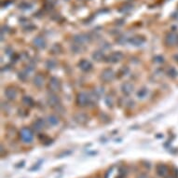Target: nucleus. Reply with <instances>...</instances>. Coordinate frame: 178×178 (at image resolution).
<instances>
[{
	"mask_svg": "<svg viewBox=\"0 0 178 178\" xmlns=\"http://www.w3.org/2000/svg\"><path fill=\"white\" fill-rule=\"evenodd\" d=\"M148 88H142L137 91V97L139 99H144L148 96Z\"/></svg>",
	"mask_w": 178,
	"mask_h": 178,
	"instance_id": "aec40b11",
	"label": "nucleus"
},
{
	"mask_svg": "<svg viewBox=\"0 0 178 178\" xmlns=\"http://www.w3.org/2000/svg\"><path fill=\"white\" fill-rule=\"evenodd\" d=\"M92 59L95 61V62H102L105 59V56H104V53L103 51H96L92 53L91 55Z\"/></svg>",
	"mask_w": 178,
	"mask_h": 178,
	"instance_id": "dca6fc26",
	"label": "nucleus"
},
{
	"mask_svg": "<svg viewBox=\"0 0 178 178\" xmlns=\"http://www.w3.org/2000/svg\"><path fill=\"white\" fill-rule=\"evenodd\" d=\"M133 89H134L133 85H132L131 82H129V81L124 82V83L121 85V91H122L123 94H125V95H130V94L133 91Z\"/></svg>",
	"mask_w": 178,
	"mask_h": 178,
	"instance_id": "9b49d317",
	"label": "nucleus"
},
{
	"mask_svg": "<svg viewBox=\"0 0 178 178\" xmlns=\"http://www.w3.org/2000/svg\"><path fill=\"white\" fill-rule=\"evenodd\" d=\"M20 136L24 143H31V142L33 141V138H34V134H33L32 130L29 128H26V127H24L21 130Z\"/></svg>",
	"mask_w": 178,
	"mask_h": 178,
	"instance_id": "f03ea898",
	"label": "nucleus"
},
{
	"mask_svg": "<svg viewBox=\"0 0 178 178\" xmlns=\"http://www.w3.org/2000/svg\"><path fill=\"white\" fill-rule=\"evenodd\" d=\"M138 178H148V177H147L146 174H141V175L138 176Z\"/></svg>",
	"mask_w": 178,
	"mask_h": 178,
	"instance_id": "a878e982",
	"label": "nucleus"
},
{
	"mask_svg": "<svg viewBox=\"0 0 178 178\" xmlns=\"http://www.w3.org/2000/svg\"><path fill=\"white\" fill-rule=\"evenodd\" d=\"M47 121L51 126H56V125H58L60 123L59 118L57 116H55V115H50L47 118Z\"/></svg>",
	"mask_w": 178,
	"mask_h": 178,
	"instance_id": "a211bd4d",
	"label": "nucleus"
},
{
	"mask_svg": "<svg viewBox=\"0 0 178 178\" xmlns=\"http://www.w3.org/2000/svg\"><path fill=\"white\" fill-rule=\"evenodd\" d=\"M91 102V95L84 92V91L79 92L77 96V103L79 106H85V105L89 104Z\"/></svg>",
	"mask_w": 178,
	"mask_h": 178,
	"instance_id": "7ed1b4c3",
	"label": "nucleus"
},
{
	"mask_svg": "<svg viewBox=\"0 0 178 178\" xmlns=\"http://www.w3.org/2000/svg\"><path fill=\"white\" fill-rule=\"evenodd\" d=\"M48 86H49V89L52 92H56V91H59L61 90L62 84H61V81L59 79H57L56 77H52V78H51Z\"/></svg>",
	"mask_w": 178,
	"mask_h": 178,
	"instance_id": "39448f33",
	"label": "nucleus"
},
{
	"mask_svg": "<svg viewBox=\"0 0 178 178\" xmlns=\"http://www.w3.org/2000/svg\"><path fill=\"white\" fill-rule=\"evenodd\" d=\"M33 128L34 131H42L45 126H46V122L43 119H38L37 120H34L32 124Z\"/></svg>",
	"mask_w": 178,
	"mask_h": 178,
	"instance_id": "9d476101",
	"label": "nucleus"
},
{
	"mask_svg": "<svg viewBox=\"0 0 178 178\" xmlns=\"http://www.w3.org/2000/svg\"><path fill=\"white\" fill-rule=\"evenodd\" d=\"M5 95H6V97H7L9 100L13 101V100H15L16 97H17V91H16L15 88H13V87H9V88H7L6 91H5Z\"/></svg>",
	"mask_w": 178,
	"mask_h": 178,
	"instance_id": "f8f14e48",
	"label": "nucleus"
},
{
	"mask_svg": "<svg viewBox=\"0 0 178 178\" xmlns=\"http://www.w3.org/2000/svg\"><path fill=\"white\" fill-rule=\"evenodd\" d=\"M119 178H123V177H119Z\"/></svg>",
	"mask_w": 178,
	"mask_h": 178,
	"instance_id": "bb28decb",
	"label": "nucleus"
},
{
	"mask_svg": "<svg viewBox=\"0 0 178 178\" xmlns=\"http://www.w3.org/2000/svg\"><path fill=\"white\" fill-rule=\"evenodd\" d=\"M33 45L37 49H43L46 47V41L43 38H35L33 39Z\"/></svg>",
	"mask_w": 178,
	"mask_h": 178,
	"instance_id": "4468645a",
	"label": "nucleus"
},
{
	"mask_svg": "<svg viewBox=\"0 0 178 178\" xmlns=\"http://www.w3.org/2000/svg\"><path fill=\"white\" fill-rule=\"evenodd\" d=\"M124 55L121 51H114L112 53H110L107 57H106V62L107 63H116L120 62L123 59Z\"/></svg>",
	"mask_w": 178,
	"mask_h": 178,
	"instance_id": "20e7f679",
	"label": "nucleus"
},
{
	"mask_svg": "<svg viewBox=\"0 0 178 178\" xmlns=\"http://www.w3.org/2000/svg\"><path fill=\"white\" fill-rule=\"evenodd\" d=\"M104 101H105L106 105L109 106V107H110V106L112 107V105H113V99H112V97H111V96H107V97H105Z\"/></svg>",
	"mask_w": 178,
	"mask_h": 178,
	"instance_id": "393cba45",
	"label": "nucleus"
},
{
	"mask_svg": "<svg viewBox=\"0 0 178 178\" xmlns=\"http://www.w3.org/2000/svg\"><path fill=\"white\" fill-rule=\"evenodd\" d=\"M178 42V35L176 34L171 33L169 34L167 37L165 38V43L168 46H173L174 44H176Z\"/></svg>",
	"mask_w": 178,
	"mask_h": 178,
	"instance_id": "1a4fd4ad",
	"label": "nucleus"
},
{
	"mask_svg": "<svg viewBox=\"0 0 178 178\" xmlns=\"http://www.w3.org/2000/svg\"><path fill=\"white\" fill-rule=\"evenodd\" d=\"M79 67L80 70L84 71V72H90V71L92 69V63L86 59H82L79 63Z\"/></svg>",
	"mask_w": 178,
	"mask_h": 178,
	"instance_id": "0eeeda50",
	"label": "nucleus"
},
{
	"mask_svg": "<svg viewBox=\"0 0 178 178\" xmlns=\"http://www.w3.org/2000/svg\"><path fill=\"white\" fill-rule=\"evenodd\" d=\"M56 64H57V63L54 60H48L47 63H46V67L48 69L51 70V69H54L56 67Z\"/></svg>",
	"mask_w": 178,
	"mask_h": 178,
	"instance_id": "b1692460",
	"label": "nucleus"
},
{
	"mask_svg": "<svg viewBox=\"0 0 178 178\" xmlns=\"http://www.w3.org/2000/svg\"><path fill=\"white\" fill-rule=\"evenodd\" d=\"M33 83L35 87L41 88L44 85V77L41 75H37L33 79Z\"/></svg>",
	"mask_w": 178,
	"mask_h": 178,
	"instance_id": "f3484780",
	"label": "nucleus"
},
{
	"mask_svg": "<svg viewBox=\"0 0 178 178\" xmlns=\"http://www.w3.org/2000/svg\"><path fill=\"white\" fill-rule=\"evenodd\" d=\"M22 102L25 106H29V107H32V106L34 105V100L30 96H23Z\"/></svg>",
	"mask_w": 178,
	"mask_h": 178,
	"instance_id": "412c9836",
	"label": "nucleus"
},
{
	"mask_svg": "<svg viewBox=\"0 0 178 178\" xmlns=\"http://www.w3.org/2000/svg\"><path fill=\"white\" fill-rule=\"evenodd\" d=\"M74 119H75V121H76L77 123H79V124H80V125H84V124H86V123L88 122L89 118H88V116H87L86 114H84V113H77V114H75V116H74Z\"/></svg>",
	"mask_w": 178,
	"mask_h": 178,
	"instance_id": "6e6552de",
	"label": "nucleus"
},
{
	"mask_svg": "<svg viewBox=\"0 0 178 178\" xmlns=\"http://www.w3.org/2000/svg\"><path fill=\"white\" fill-rule=\"evenodd\" d=\"M167 75L172 78V79H174L178 76V73H177V71L173 68V67H170L168 70H167Z\"/></svg>",
	"mask_w": 178,
	"mask_h": 178,
	"instance_id": "4be33fe9",
	"label": "nucleus"
},
{
	"mask_svg": "<svg viewBox=\"0 0 178 178\" xmlns=\"http://www.w3.org/2000/svg\"><path fill=\"white\" fill-rule=\"evenodd\" d=\"M51 53H53V54L61 53V52H62V47H61V45H60V44H54V45L51 47Z\"/></svg>",
	"mask_w": 178,
	"mask_h": 178,
	"instance_id": "5701e85b",
	"label": "nucleus"
},
{
	"mask_svg": "<svg viewBox=\"0 0 178 178\" xmlns=\"http://www.w3.org/2000/svg\"><path fill=\"white\" fill-rule=\"evenodd\" d=\"M157 172L160 175V176H166V174L168 173V168L165 165H158L157 166Z\"/></svg>",
	"mask_w": 178,
	"mask_h": 178,
	"instance_id": "6ab92c4d",
	"label": "nucleus"
},
{
	"mask_svg": "<svg viewBox=\"0 0 178 178\" xmlns=\"http://www.w3.org/2000/svg\"><path fill=\"white\" fill-rule=\"evenodd\" d=\"M129 42L135 47H139L146 42V39H145V38H142V37H133V38H130Z\"/></svg>",
	"mask_w": 178,
	"mask_h": 178,
	"instance_id": "ddd939ff",
	"label": "nucleus"
},
{
	"mask_svg": "<svg viewBox=\"0 0 178 178\" xmlns=\"http://www.w3.org/2000/svg\"><path fill=\"white\" fill-rule=\"evenodd\" d=\"M47 103H48V104L50 106L55 108L56 106L61 104V100H60V97L57 94H55L54 92H51L47 97Z\"/></svg>",
	"mask_w": 178,
	"mask_h": 178,
	"instance_id": "423d86ee",
	"label": "nucleus"
},
{
	"mask_svg": "<svg viewBox=\"0 0 178 178\" xmlns=\"http://www.w3.org/2000/svg\"><path fill=\"white\" fill-rule=\"evenodd\" d=\"M100 79H101L102 81H103L105 83L111 82L115 79V72L110 68H106L101 73Z\"/></svg>",
	"mask_w": 178,
	"mask_h": 178,
	"instance_id": "f257e3e1",
	"label": "nucleus"
},
{
	"mask_svg": "<svg viewBox=\"0 0 178 178\" xmlns=\"http://www.w3.org/2000/svg\"><path fill=\"white\" fill-rule=\"evenodd\" d=\"M89 40H90V38H87V37H85V35H83V34L76 35V37L74 38L75 43H76V44H79V45H81V46H83V44L87 43Z\"/></svg>",
	"mask_w": 178,
	"mask_h": 178,
	"instance_id": "2eb2a0df",
	"label": "nucleus"
}]
</instances>
